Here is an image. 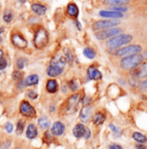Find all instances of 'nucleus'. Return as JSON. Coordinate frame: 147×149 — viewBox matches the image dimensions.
Here are the masks:
<instances>
[{
	"label": "nucleus",
	"instance_id": "423d86ee",
	"mask_svg": "<svg viewBox=\"0 0 147 149\" xmlns=\"http://www.w3.org/2000/svg\"><path fill=\"white\" fill-rule=\"evenodd\" d=\"M141 51H142V47L140 45L132 44V45L126 46L124 48H120L119 49H115L113 54L115 56H118L126 57V56H128L139 54Z\"/></svg>",
	"mask_w": 147,
	"mask_h": 149
},
{
	"label": "nucleus",
	"instance_id": "473e14b6",
	"mask_svg": "<svg viewBox=\"0 0 147 149\" xmlns=\"http://www.w3.org/2000/svg\"><path fill=\"white\" fill-rule=\"evenodd\" d=\"M14 18V14L10 10H5L3 14V20L6 24H10L12 22Z\"/></svg>",
	"mask_w": 147,
	"mask_h": 149
},
{
	"label": "nucleus",
	"instance_id": "37998d69",
	"mask_svg": "<svg viewBox=\"0 0 147 149\" xmlns=\"http://www.w3.org/2000/svg\"><path fill=\"white\" fill-rule=\"evenodd\" d=\"M16 87H17V89H18L20 91L23 90L25 88L24 83V79L21 80V81H17V82H16Z\"/></svg>",
	"mask_w": 147,
	"mask_h": 149
},
{
	"label": "nucleus",
	"instance_id": "39448f33",
	"mask_svg": "<svg viewBox=\"0 0 147 149\" xmlns=\"http://www.w3.org/2000/svg\"><path fill=\"white\" fill-rule=\"evenodd\" d=\"M49 37L48 31L43 28L38 29L33 38V44L35 48L37 49H42L49 44Z\"/></svg>",
	"mask_w": 147,
	"mask_h": 149
},
{
	"label": "nucleus",
	"instance_id": "c85d7f7f",
	"mask_svg": "<svg viewBox=\"0 0 147 149\" xmlns=\"http://www.w3.org/2000/svg\"><path fill=\"white\" fill-rule=\"evenodd\" d=\"M67 86L69 88V90H70L71 92H77L79 90V88H80V84L78 82V80L76 79H72V80H69L68 82H67Z\"/></svg>",
	"mask_w": 147,
	"mask_h": 149
},
{
	"label": "nucleus",
	"instance_id": "4c0bfd02",
	"mask_svg": "<svg viewBox=\"0 0 147 149\" xmlns=\"http://www.w3.org/2000/svg\"><path fill=\"white\" fill-rule=\"evenodd\" d=\"M111 10H114V11H118L120 13H124L126 11H127V7L126 6H122V5H114V6H111Z\"/></svg>",
	"mask_w": 147,
	"mask_h": 149
},
{
	"label": "nucleus",
	"instance_id": "49530a36",
	"mask_svg": "<svg viewBox=\"0 0 147 149\" xmlns=\"http://www.w3.org/2000/svg\"><path fill=\"white\" fill-rule=\"evenodd\" d=\"M62 94H67L68 92H69V88H68V86H67V84H64V85H62Z\"/></svg>",
	"mask_w": 147,
	"mask_h": 149
},
{
	"label": "nucleus",
	"instance_id": "09e8293b",
	"mask_svg": "<svg viewBox=\"0 0 147 149\" xmlns=\"http://www.w3.org/2000/svg\"><path fill=\"white\" fill-rule=\"evenodd\" d=\"M74 24H75L76 28H78V30H79V31H80V30H81V25H80V22H79L77 19H75V20H74Z\"/></svg>",
	"mask_w": 147,
	"mask_h": 149
},
{
	"label": "nucleus",
	"instance_id": "c03bdc74",
	"mask_svg": "<svg viewBox=\"0 0 147 149\" xmlns=\"http://www.w3.org/2000/svg\"><path fill=\"white\" fill-rule=\"evenodd\" d=\"M91 137H92V132H91V130H90L89 127H87V130H86V134H85L84 139L87 141V140H89Z\"/></svg>",
	"mask_w": 147,
	"mask_h": 149
},
{
	"label": "nucleus",
	"instance_id": "2eb2a0df",
	"mask_svg": "<svg viewBox=\"0 0 147 149\" xmlns=\"http://www.w3.org/2000/svg\"><path fill=\"white\" fill-rule=\"evenodd\" d=\"M86 130H87V127L83 123H81V122L76 123L72 129L73 136L76 140H80V139L84 138Z\"/></svg>",
	"mask_w": 147,
	"mask_h": 149
},
{
	"label": "nucleus",
	"instance_id": "c9c22d12",
	"mask_svg": "<svg viewBox=\"0 0 147 149\" xmlns=\"http://www.w3.org/2000/svg\"><path fill=\"white\" fill-rule=\"evenodd\" d=\"M3 129H4V131L6 132L7 134H11L13 133V130H14V126H13L12 122L7 121L3 125Z\"/></svg>",
	"mask_w": 147,
	"mask_h": 149
},
{
	"label": "nucleus",
	"instance_id": "ddd939ff",
	"mask_svg": "<svg viewBox=\"0 0 147 149\" xmlns=\"http://www.w3.org/2000/svg\"><path fill=\"white\" fill-rule=\"evenodd\" d=\"M131 74L138 79L147 78V63H141L139 66L131 70Z\"/></svg>",
	"mask_w": 147,
	"mask_h": 149
},
{
	"label": "nucleus",
	"instance_id": "603ef678",
	"mask_svg": "<svg viewBox=\"0 0 147 149\" xmlns=\"http://www.w3.org/2000/svg\"><path fill=\"white\" fill-rule=\"evenodd\" d=\"M141 86H142V88H146V89H147V80H146L145 81H143V82L141 83Z\"/></svg>",
	"mask_w": 147,
	"mask_h": 149
},
{
	"label": "nucleus",
	"instance_id": "6e6d98bb",
	"mask_svg": "<svg viewBox=\"0 0 147 149\" xmlns=\"http://www.w3.org/2000/svg\"><path fill=\"white\" fill-rule=\"evenodd\" d=\"M37 149H41V148H37Z\"/></svg>",
	"mask_w": 147,
	"mask_h": 149
},
{
	"label": "nucleus",
	"instance_id": "f3484780",
	"mask_svg": "<svg viewBox=\"0 0 147 149\" xmlns=\"http://www.w3.org/2000/svg\"><path fill=\"white\" fill-rule=\"evenodd\" d=\"M87 75L88 79L92 81H99L102 79V73L93 65L88 67L87 71Z\"/></svg>",
	"mask_w": 147,
	"mask_h": 149
},
{
	"label": "nucleus",
	"instance_id": "412c9836",
	"mask_svg": "<svg viewBox=\"0 0 147 149\" xmlns=\"http://www.w3.org/2000/svg\"><path fill=\"white\" fill-rule=\"evenodd\" d=\"M26 127V120L24 118H20L16 122L15 134L17 136H22Z\"/></svg>",
	"mask_w": 147,
	"mask_h": 149
},
{
	"label": "nucleus",
	"instance_id": "9b49d317",
	"mask_svg": "<svg viewBox=\"0 0 147 149\" xmlns=\"http://www.w3.org/2000/svg\"><path fill=\"white\" fill-rule=\"evenodd\" d=\"M93 117V108L91 106H83L79 113V120L81 123H87Z\"/></svg>",
	"mask_w": 147,
	"mask_h": 149
},
{
	"label": "nucleus",
	"instance_id": "e433bc0d",
	"mask_svg": "<svg viewBox=\"0 0 147 149\" xmlns=\"http://www.w3.org/2000/svg\"><path fill=\"white\" fill-rule=\"evenodd\" d=\"M64 56L65 58L67 59V63H73L74 62V55L72 54L71 50L69 49H66L64 50Z\"/></svg>",
	"mask_w": 147,
	"mask_h": 149
},
{
	"label": "nucleus",
	"instance_id": "bb28decb",
	"mask_svg": "<svg viewBox=\"0 0 147 149\" xmlns=\"http://www.w3.org/2000/svg\"><path fill=\"white\" fill-rule=\"evenodd\" d=\"M13 142H14L13 138L11 136H10V134L3 135V141H2L1 149H11L12 145H13Z\"/></svg>",
	"mask_w": 147,
	"mask_h": 149
},
{
	"label": "nucleus",
	"instance_id": "72a5a7b5",
	"mask_svg": "<svg viewBox=\"0 0 147 149\" xmlns=\"http://www.w3.org/2000/svg\"><path fill=\"white\" fill-rule=\"evenodd\" d=\"M104 3L110 4L112 6L114 5H122L125 6L126 4H128L130 3V0H103Z\"/></svg>",
	"mask_w": 147,
	"mask_h": 149
},
{
	"label": "nucleus",
	"instance_id": "f704fd0d",
	"mask_svg": "<svg viewBox=\"0 0 147 149\" xmlns=\"http://www.w3.org/2000/svg\"><path fill=\"white\" fill-rule=\"evenodd\" d=\"M25 95L31 100H36L38 97V93L34 89H28L25 93Z\"/></svg>",
	"mask_w": 147,
	"mask_h": 149
},
{
	"label": "nucleus",
	"instance_id": "aec40b11",
	"mask_svg": "<svg viewBox=\"0 0 147 149\" xmlns=\"http://www.w3.org/2000/svg\"><path fill=\"white\" fill-rule=\"evenodd\" d=\"M51 126V121L50 119L46 116V115H42L40 118H38L37 120V127L42 130V131H45L49 129V127Z\"/></svg>",
	"mask_w": 147,
	"mask_h": 149
},
{
	"label": "nucleus",
	"instance_id": "58836bf2",
	"mask_svg": "<svg viewBox=\"0 0 147 149\" xmlns=\"http://www.w3.org/2000/svg\"><path fill=\"white\" fill-rule=\"evenodd\" d=\"M11 149H25L24 142L21 140H17L14 142V145Z\"/></svg>",
	"mask_w": 147,
	"mask_h": 149
},
{
	"label": "nucleus",
	"instance_id": "f257e3e1",
	"mask_svg": "<svg viewBox=\"0 0 147 149\" xmlns=\"http://www.w3.org/2000/svg\"><path fill=\"white\" fill-rule=\"evenodd\" d=\"M83 96H84L83 90H78L77 92H74L69 96H68L63 101V102L60 105L57 112L58 115L66 116V115H71L76 113L79 104L80 103Z\"/></svg>",
	"mask_w": 147,
	"mask_h": 149
},
{
	"label": "nucleus",
	"instance_id": "ea45409f",
	"mask_svg": "<svg viewBox=\"0 0 147 149\" xmlns=\"http://www.w3.org/2000/svg\"><path fill=\"white\" fill-rule=\"evenodd\" d=\"M109 128L112 131V133H113L115 135H120L121 133H122L121 129H120L119 127H116L115 125H113V124H112V123L109 124Z\"/></svg>",
	"mask_w": 147,
	"mask_h": 149
},
{
	"label": "nucleus",
	"instance_id": "7ed1b4c3",
	"mask_svg": "<svg viewBox=\"0 0 147 149\" xmlns=\"http://www.w3.org/2000/svg\"><path fill=\"white\" fill-rule=\"evenodd\" d=\"M132 40V36L130 34H119L107 40L106 45L110 49H117L119 47L128 44Z\"/></svg>",
	"mask_w": 147,
	"mask_h": 149
},
{
	"label": "nucleus",
	"instance_id": "4be33fe9",
	"mask_svg": "<svg viewBox=\"0 0 147 149\" xmlns=\"http://www.w3.org/2000/svg\"><path fill=\"white\" fill-rule=\"evenodd\" d=\"M24 83L25 88L37 86L39 83V76L37 74H31L24 79Z\"/></svg>",
	"mask_w": 147,
	"mask_h": 149
},
{
	"label": "nucleus",
	"instance_id": "a19ab883",
	"mask_svg": "<svg viewBox=\"0 0 147 149\" xmlns=\"http://www.w3.org/2000/svg\"><path fill=\"white\" fill-rule=\"evenodd\" d=\"M80 102H82L83 106H89V105L91 104V102H92V99H91V97L88 96V95H84V96L82 97Z\"/></svg>",
	"mask_w": 147,
	"mask_h": 149
},
{
	"label": "nucleus",
	"instance_id": "8fccbe9b",
	"mask_svg": "<svg viewBox=\"0 0 147 149\" xmlns=\"http://www.w3.org/2000/svg\"><path fill=\"white\" fill-rule=\"evenodd\" d=\"M49 112L50 113H55L56 112V107L55 106H54V105H52V106H49Z\"/></svg>",
	"mask_w": 147,
	"mask_h": 149
},
{
	"label": "nucleus",
	"instance_id": "a18cd8bd",
	"mask_svg": "<svg viewBox=\"0 0 147 149\" xmlns=\"http://www.w3.org/2000/svg\"><path fill=\"white\" fill-rule=\"evenodd\" d=\"M109 149H123L122 147L119 144H112L109 146Z\"/></svg>",
	"mask_w": 147,
	"mask_h": 149
},
{
	"label": "nucleus",
	"instance_id": "6e6552de",
	"mask_svg": "<svg viewBox=\"0 0 147 149\" xmlns=\"http://www.w3.org/2000/svg\"><path fill=\"white\" fill-rule=\"evenodd\" d=\"M119 34H122V30L120 28L114 27V28H111V29L96 31L94 36L98 40L102 41V40H106V39H110L112 37L119 35Z\"/></svg>",
	"mask_w": 147,
	"mask_h": 149
},
{
	"label": "nucleus",
	"instance_id": "79ce46f5",
	"mask_svg": "<svg viewBox=\"0 0 147 149\" xmlns=\"http://www.w3.org/2000/svg\"><path fill=\"white\" fill-rule=\"evenodd\" d=\"M7 66H8V62H7L6 58H5V57L2 58V59L0 60V71L5 70V69L7 68Z\"/></svg>",
	"mask_w": 147,
	"mask_h": 149
},
{
	"label": "nucleus",
	"instance_id": "7c9ffc66",
	"mask_svg": "<svg viewBox=\"0 0 147 149\" xmlns=\"http://www.w3.org/2000/svg\"><path fill=\"white\" fill-rule=\"evenodd\" d=\"M11 78L15 82H17L23 79H24V72L23 70H14L11 74Z\"/></svg>",
	"mask_w": 147,
	"mask_h": 149
},
{
	"label": "nucleus",
	"instance_id": "f03ea898",
	"mask_svg": "<svg viewBox=\"0 0 147 149\" xmlns=\"http://www.w3.org/2000/svg\"><path fill=\"white\" fill-rule=\"evenodd\" d=\"M144 57L141 54H136L123 57L120 61V67L126 70H132L143 63Z\"/></svg>",
	"mask_w": 147,
	"mask_h": 149
},
{
	"label": "nucleus",
	"instance_id": "de8ad7c7",
	"mask_svg": "<svg viewBox=\"0 0 147 149\" xmlns=\"http://www.w3.org/2000/svg\"><path fill=\"white\" fill-rule=\"evenodd\" d=\"M3 31H4V28L1 27L0 28V45L3 42Z\"/></svg>",
	"mask_w": 147,
	"mask_h": 149
},
{
	"label": "nucleus",
	"instance_id": "0eeeda50",
	"mask_svg": "<svg viewBox=\"0 0 147 149\" xmlns=\"http://www.w3.org/2000/svg\"><path fill=\"white\" fill-rule=\"evenodd\" d=\"M120 24V21L118 19H105V20H99L96 21L93 26L92 29L94 31H103V30H107V29H111V28H114L117 25H119Z\"/></svg>",
	"mask_w": 147,
	"mask_h": 149
},
{
	"label": "nucleus",
	"instance_id": "9d476101",
	"mask_svg": "<svg viewBox=\"0 0 147 149\" xmlns=\"http://www.w3.org/2000/svg\"><path fill=\"white\" fill-rule=\"evenodd\" d=\"M50 132L51 134L55 136V137H61L65 134L66 131V126L65 124L61 121V120H56L55 121L50 127Z\"/></svg>",
	"mask_w": 147,
	"mask_h": 149
},
{
	"label": "nucleus",
	"instance_id": "2f4dec72",
	"mask_svg": "<svg viewBox=\"0 0 147 149\" xmlns=\"http://www.w3.org/2000/svg\"><path fill=\"white\" fill-rule=\"evenodd\" d=\"M132 139L139 142V143H141V144H144L147 141V138L146 135H144L143 134L139 133V132H134L132 134Z\"/></svg>",
	"mask_w": 147,
	"mask_h": 149
},
{
	"label": "nucleus",
	"instance_id": "5701e85b",
	"mask_svg": "<svg viewBox=\"0 0 147 149\" xmlns=\"http://www.w3.org/2000/svg\"><path fill=\"white\" fill-rule=\"evenodd\" d=\"M92 121H93L94 125H95V126H101V125H103V123L106 121V115H105V113L101 111L96 112L94 114H93Z\"/></svg>",
	"mask_w": 147,
	"mask_h": 149
},
{
	"label": "nucleus",
	"instance_id": "cd10ccee",
	"mask_svg": "<svg viewBox=\"0 0 147 149\" xmlns=\"http://www.w3.org/2000/svg\"><path fill=\"white\" fill-rule=\"evenodd\" d=\"M27 63V59L24 56H20V57H17L16 60H15V63H14V67H15V70H23L24 68H25V65Z\"/></svg>",
	"mask_w": 147,
	"mask_h": 149
},
{
	"label": "nucleus",
	"instance_id": "4468645a",
	"mask_svg": "<svg viewBox=\"0 0 147 149\" xmlns=\"http://www.w3.org/2000/svg\"><path fill=\"white\" fill-rule=\"evenodd\" d=\"M63 71H64V68L55 65V64H50V63L46 69V74L51 78H56L60 76L63 73Z\"/></svg>",
	"mask_w": 147,
	"mask_h": 149
},
{
	"label": "nucleus",
	"instance_id": "b1692460",
	"mask_svg": "<svg viewBox=\"0 0 147 149\" xmlns=\"http://www.w3.org/2000/svg\"><path fill=\"white\" fill-rule=\"evenodd\" d=\"M31 10L37 16H43L47 12V7L45 5L42 4V3H32Z\"/></svg>",
	"mask_w": 147,
	"mask_h": 149
},
{
	"label": "nucleus",
	"instance_id": "20e7f679",
	"mask_svg": "<svg viewBox=\"0 0 147 149\" xmlns=\"http://www.w3.org/2000/svg\"><path fill=\"white\" fill-rule=\"evenodd\" d=\"M19 113L25 120H34L37 117L36 109L27 100H22L19 104Z\"/></svg>",
	"mask_w": 147,
	"mask_h": 149
},
{
	"label": "nucleus",
	"instance_id": "c756f323",
	"mask_svg": "<svg viewBox=\"0 0 147 149\" xmlns=\"http://www.w3.org/2000/svg\"><path fill=\"white\" fill-rule=\"evenodd\" d=\"M83 55H84V56L87 57V59L93 60V59H94L95 56H96V52H95V50H94L93 48L86 47V48L83 49Z\"/></svg>",
	"mask_w": 147,
	"mask_h": 149
},
{
	"label": "nucleus",
	"instance_id": "3c124183",
	"mask_svg": "<svg viewBox=\"0 0 147 149\" xmlns=\"http://www.w3.org/2000/svg\"><path fill=\"white\" fill-rule=\"evenodd\" d=\"M136 148L137 149H147L146 146H145V145H143V144H141V143H139V144H138L137 146H136Z\"/></svg>",
	"mask_w": 147,
	"mask_h": 149
},
{
	"label": "nucleus",
	"instance_id": "393cba45",
	"mask_svg": "<svg viewBox=\"0 0 147 149\" xmlns=\"http://www.w3.org/2000/svg\"><path fill=\"white\" fill-rule=\"evenodd\" d=\"M67 14L72 17L77 19L78 16H79V8L78 6L74 3H69L67 6Z\"/></svg>",
	"mask_w": 147,
	"mask_h": 149
},
{
	"label": "nucleus",
	"instance_id": "a878e982",
	"mask_svg": "<svg viewBox=\"0 0 147 149\" xmlns=\"http://www.w3.org/2000/svg\"><path fill=\"white\" fill-rule=\"evenodd\" d=\"M67 59L65 58L64 56H56L55 57H53L50 61V64H55L60 67L64 68L65 65L67 64Z\"/></svg>",
	"mask_w": 147,
	"mask_h": 149
},
{
	"label": "nucleus",
	"instance_id": "6ab92c4d",
	"mask_svg": "<svg viewBox=\"0 0 147 149\" xmlns=\"http://www.w3.org/2000/svg\"><path fill=\"white\" fill-rule=\"evenodd\" d=\"M42 141L43 144L47 145V146H50L52 144H55L56 143V137H55L49 129L48 130H45L43 132V134H42Z\"/></svg>",
	"mask_w": 147,
	"mask_h": 149
},
{
	"label": "nucleus",
	"instance_id": "f8f14e48",
	"mask_svg": "<svg viewBox=\"0 0 147 149\" xmlns=\"http://www.w3.org/2000/svg\"><path fill=\"white\" fill-rule=\"evenodd\" d=\"M39 130L38 127L33 122H31L27 125L25 129V136L29 141H34L38 137Z\"/></svg>",
	"mask_w": 147,
	"mask_h": 149
},
{
	"label": "nucleus",
	"instance_id": "864d4df0",
	"mask_svg": "<svg viewBox=\"0 0 147 149\" xmlns=\"http://www.w3.org/2000/svg\"><path fill=\"white\" fill-rule=\"evenodd\" d=\"M3 57H4V53H3V51L2 49H0V60L2 58H3Z\"/></svg>",
	"mask_w": 147,
	"mask_h": 149
},
{
	"label": "nucleus",
	"instance_id": "5fc2aeb1",
	"mask_svg": "<svg viewBox=\"0 0 147 149\" xmlns=\"http://www.w3.org/2000/svg\"><path fill=\"white\" fill-rule=\"evenodd\" d=\"M92 149H95V148H92Z\"/></svg>",
	"mask_w": 147,
	"mask_h": 149
},
{
	"label": "nucleus",
	"instance_id": "dca6fc26",
	"mask_svg": "<svg viewBox=\"0 0 147 149\" xmlns=\"http://www.w3.org/2000/svg\"><path fill=\"white\" fill-rule=\"evenodd\" d=\"M45 89L49 94L54 95L56 94L59 90V84L56 79L55 78H50L47 80L46 84H45Z\"/></svg>",
	"mask_w": 147,
	"mask_h": 149
},
{
	"label": "nucleus",
	"instance_id": "1a4fd4ad",
	"mask_svg": "<svg viewBox=\"0 0 147 149\" xmlns=\"http://www.w3.org/2000/svg\"><path fill=\"white\" fill-rule=\"evenodd\" d=\"M11 43L18 49H24L28 47V41L20 32H14L10 37Z\"/></svg>",
	"mask_w": 147,
	"mask_h": 149
},
{
	"label": "nucleus",
	"instance_id": "a211bd4d",
	"mask_svg": "<svg viewBox=\"0 0 147 149\" xmlns=\"http://www.w3.org/2000/svg\"><path fill=\"white\" fill-rule=\"evenodd\" d=\"M99 15L102 17H106V18H111V19H119V18H122L124 17L123 13L118 12V11H114V10H101L99 12Z\"/></svg>",
	"mask_w": 147,
	"mask_h": 149
}]
</instances>
